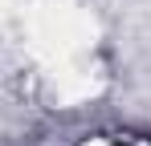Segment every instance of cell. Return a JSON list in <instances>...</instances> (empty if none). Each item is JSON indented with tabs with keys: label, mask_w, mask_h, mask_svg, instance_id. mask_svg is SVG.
Wrapping results in <instances>:
<instances>
[{
	"label": "cell",
	"mask_w": 151,
	"mask_h": 146,
	"mask_svg": "<svg viewBox=\"0 0 151 146\" xmlns=\"http://www.w3.org/2000/svg\"><path fill=\"white\" fill-rule=\"evenodd\" d=\"M110 146H131V142H110Z\"/></svg>",
	"instance_id": "cell-1"
}]
</instances>
